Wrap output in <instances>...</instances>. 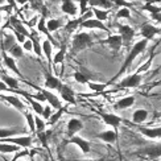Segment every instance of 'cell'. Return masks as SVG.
Wrapping results in <instances>:
<instances>
[{
  "instance_id": "cell-1",
  "label": "cell",
  "mask_w": 161,
  "mask_h": 161,
  "mask_svg": "<svg viewBox=\"0 0 161 161\" xmlns=\"http://www.w3.org/2000/svg\"><path fill=\"white\" fill-rule=\"evenodd\" d=\"M148 42H149V41H147V40L142 38V40H139V41H136L135 44H132V45L130 46V48H128V54H127L125 59L123 61L122 66H120L119 71H118L116 74L111 78V80H110V83H111V85H112V83H115V82H116V79H118L119 77H122L124 73L131 68L132 64H133V61H135V59H136L140 54H143V53L145 52L147 46H148Z\"/></svg>"
},
{
  "instance_id": "cell-2",
  "label": "cell",
  "mask_w": 161,
  "mask_h": 161,
  "mask_svg": "<svg viewBox=\"0 0 161 161\" xmlns=\"http://www.w3.org/2000/svg\"><path fill=\"white\" fill-rule=\"evenodd\" d=\"M92 44H94V40H92V36L90 35V33H87V32H78L71 38L70 53H71V54H78V53L91 48Z\"/></svg>"
},
{
  "instance_id": "cell-3",
  "label": "cell",
  "mask_w": 161,
  "mask_h": 161,
  "mask_svg": "<svg viewBox=\"0 0 161 161\" xmlns=\"http://www.w3.org/2000/svg\"><path fill=\"white\" fill-rule=\"evenodd\" d=\"M118 35L120 36V38H122L123 46L130 48L132 41H133V38H135V29H133L131 25L119 24L118 25Z\"/></svg>"
},
{
  "instance_id": "cell-4",
  "label": "cell",
  "mask_w": 161,
  "mask_h": 161,
  "mask_svg": "<svg viewBox=\"0 0 161 161\" xmlns=\"http://www.w3.org/2000/svg\"><path fill=\"white\" fill-rule=\"evenodd\" d=\"M32 87H35V89L37 91H40L42 94V97L45 99V102H48V104L52 107V108H54V110H58V108H61L62 107V102H61V99H59V97H57L54 92L50 91V90H46V89H42V87H38V86H35V85H32Z\"/></svg>"
},
{
  "instance_id": "cell-5",
  "label": "cell",
  "mask_w": 161,
  "mask_h": 161,
  "mask_svg": "<svg viewBox=\"0 0 161 161\" xmlns=\"http://www.w3.org/2000/svg\"><path fill=\"white\" fill-rule=\"evenodd\" d=\"M98 115L100 116L102 122H103L106 125H108L110 128L115 130V131H118V130H119V125L124 122L123 118H120L119 115H116V114H112V112L98 111Z\"/></svg>"
},
{
  "instance_id": "cell-6",
  "label": "cell",
  "mask_w": 161,
  "mask_h": 161,
  "mask_svg": "<svg viewBox=\"0 0 161 161\" xmlns=\"http://www.w3.org/2000/svg\"><path fill=\"white\" fill-rule=\"evenodd\" d=\"M143 80V74H137V73H132V74L124 77L120 82L116 85L118 89H136L140 86Z\"/></svg>"
},
{
  "instance_id": "cell-7",
  "label": "cell",
  "mask_w": 161,
  "mask_h": 161,
  "mask_svg": "<svg viewBox=\"0 0 161 161\" xmlns=\"http://www.w3.org/2000/svg\"><path fill=\"white\" fill-rule=\"evenodd\" d=\"M136 153L139 156L145 157L148 160H156V158H158L161 156V144L160 143H155L152 145L145 147V148H143V149H140Z\"/></svg>"
},
{
  "instance_id": "cell-8",
  "label": "cell",
  "mask_w": 161,
  "mask_h": 161,
  "mask_svg": "<svg viewBox=\"0 0 161 161\" xmlns=\"http://www.w3.org/2000/svg\"><path fill=\"white\" fill-rule=\"evenodd\" d=\"M160 32H161V29L157 25L151 24V23H144L142 25V28H140L139 35L144 40H147V41H151V40H153L157 35H160Z\"/></svg>"
},
{
  "instance_id": "cell-9",
  "label": "cell",
  "mask_w": 161,
  "mask_h": 161,
  "mask_svg": "<svg viewBox=\"0 0 161 161\" xmlns=\"http://www.w3.org/2000/svg\"><path fill=\"white\" fill-rule=\"evenodd\" d=\"M0 100H5L9 106H12L13 108H16L21 114H24L26 111L25 103L17 95H15V94H3V95H0Z\"/></svg>"
},
{
  "instance_id": "cell-10",
  "label": "cell",
  "mask_w": 161,
  "mask_h": 161,
  "mask_svg": "<svg viewBox=\"0 0 161 161\" xmlns=\"http://www.w3.org/2000/svg\"><path fill=\"white\" fill-rule=\"evenodd\" d=\"M99 44H102V45H107L108 48L115 53H119L120 49L123 48V42H122V38H120V36L118 35H110L107 38H103V40H100Z\"/></svg>"
},
{
  "instance_id": "cell-11",
  "label": "cell",
  "mask_w": 161,
  "mask_h": 161,
  "mask_svg": "<svg viewBox=\"0 0 161 161\" xmlns=\"http://www.w3.org/2000/svg\"><path fill=\"white\" fill-rule=\"evenodd\" d=\"M58 94H59V99H62L64 102L69 103V104H73L74 106L77 102H75V91L71 89L70 86L62 83L61 86L58 87Z\"/></svg>"
},
{
  "instance_id": "cell-12",
  "label": "cell",
  "mask_w": 161,
  "mask_h": 161,
  "mask_svg": "<svg viewBox=\"0 0 161 161\" xmlns=\"http://www.w3.org/2000/svg\"><path fill=\"white\" fill-rule=\"evenodd\" d=\"M66 144H73V145L78 147V148L80 149V152L83 153V155H87V153L91 151V145H90V143L87 142L86 139L80 137V136H78V135H74V136L69 137L68 140H66Z\"/></svg>"
},
{
  "instance_id": "cell-13",
  "label": "cell",
  "mask_w": 161,
  "mask_h": 161,
  "mask_svg": "<svg viewBox=\"0 0 161 161\" xmlns=\"http://www.w3.org/2000/svg\"><path fill=\"white\" fill-rule=\"evenodd\" d=\"M8 25H9L11 31H16V32H19V33H21V35H24L25 37H29V35H31V32H29L28 28L25 26V24H24L16 15L9 16Z\"/></svg>"
},
{
  "instance_id": "cell-14",
  "label": "cell",
  "mask_w": 161,
  "mask_h": 161,
  "mask_svg": "<svg viewBox=\"0 0 161 161\" xmlns=\"http://www.w3.org/2000/svg\"><path fill=\"white\" fill-rule=\"evenodd\" d=\"M2 58H3V62H4V65H5L7 69H9V70L13 73V74H16L17 77L24 78V75L21 74V71H20L19 66H17V64H16V59L13 58V57H11L8 53H7L5 50H3V49H2Z\"/></svg>"
},
{
  "instance_id": "cell-15",
  "label": "cell",
  "mask_w": 161,
  "mask_h": 161,
  "mask_svg": "<svg viewBox=\"0 0 161 161\" xmlns=\"http://www.w3.org/2000/svg\"><path fill=\"white\" fill-rule=\"evenodd\" d=\"M137 125V131L147 139L151 140H158L161 137V127H143V125Z\"/></svg>"
},
{
  "instance_id": "cell-16",
  "label": "cell",
  "mask_w": 161,
  "mask_h": 161,
  "mask_svg": "<svg viewBox=\"0 0 161 161\" xmlns=\"http://www.w3.org/2000/svg\"><path fill=\"white\" fill-rule=\"evenodd\" d=\"M79 28H80V29H99V31H103V32L110 33V29L104 25V23L99 21V20L94 19V17L87 19V20H83V21L80 23Z\"/></svg>"
},
{
  "instance_id": "cell-17",
  "label": "cell",
  "mask_w": 161,
  "mask_h": 161,
  "mask_svg": "<svg viewBox=\"0 0 161 161\" xmlns=\"http://www.w3.org/2000/svg\"><path fill=\"white\" fill-rule=\"evenodd\" d=\"M83 130V122L78 118H70L68 125H66V135H68V139L77 135L78 132H80Z\"/></svg>"
},
{
  "instance_id": "cell-18",
  "label": "cell",
  "mask_w": 161,
  "mask_h": 161,
  "mask_svg": "<svg viewBox=\"0 0 161 161\" xmlns=\"http://www.w3.org/2000/svg\"><path fill=\"white\" fill-rule=\"evenodd\" d=\"M44 83H45V87L44 89L46 90H58V87L62 85L61 79H59L58 77L53 75L50 71H46L44 73Z\"/></svg>"
},
{
  "instance_id": "cell-19",
  "label": "cell",
  "mask_w": 161,
  "mask_h": 161,
  "mask_svg": "<svg viewBox=\"0 0 161 161\" xmlns=\"http://www.w3.org/2000/svg\"><path fill=\"white\" fill-rule=\"evenodd\" d=\"M136 102V98L133 95H127V97H123L118 99L115 103L112 104V108L115 111H120V110H127L130 108V107H132L133 104H135Z\"/></svg>"
},
{
  "instance_id": "cell-20",
  "label": "cell",
  "mask_w": 161,
  "mask_h": 161,
  "mask_svg": "<svg viewBox=\"0 0 161 161\" xmlns=\"http://www.w3.org/2000/svg\"><path fill=\"white\" fill-rule=\"evenodd\" d=\"M95 139H99V140H102L104 143H108V144L115 143L118 140V131L112 130V128L104 130L102 132H99L98 135H95Z\"/></svg>"
},
{
  "instance_id": "cell-21",
  "label": "cell",
  "mask_w": 161,
  "mask_h": 161,
  "mask_svg": "<svg viewBox=\"0 0 161 161\" xmlns=\"http://www.w3.org/2000/svg\"><path fill=\"white\" fill-rule=\"evenodd\" d=\"M65 56H66V45H62L59 50L52 57V69H56L57 65H61V74L64 73V64H65Z\"/></svg>"
},
{
  "instance_id": "cell-22",
  "label": "cell",
  "mask_w": 161,
  "mask_h": 161,
  "mask_svg": "<svg viewBox=\"0 0 161 161\" xmlns=\"http://www.w3.org/2000/svg\"><path fill=\"white\" fill-rule=\"evenodd\" d=\"M41 49H42V56L46 58V62L49 66V71H52V57H53V44L49 40H44L41 42Z\"/></svg>"
},
{
  "instance_id": "cell-23",
  "label": "cell",
  "mask_w": 161,
  "mask_h": 161,
  "mask_svg": "<svg viewBox=\"0 0 161 161\" xmlns=\"http://www.w3.org/2000/svg\"><path fill=\"white\" fill-rule=\"evenodd\" d=\"M36 28H37V31L38 32H41L42 35H45L46 36V40H49V41L53 44V46H58V42L56 41L54 38L52 37V33H49L48 32V29H46V25H45V16L42 15V16H40L38 17V20H37V24H36Z\"/></svg>"
},
{
  "instance_id": "cell-24",
  "label": "cell",
  "mask_w": 161,
  "mask_h": 161,
  "mask_svg": "<svg viewBox=\"0 0 161 161\" xmlns=\"http://www.w3.org/2000/svg\"><path fill=\"white\" fill-rule=\"evenodd\" d=\"M83 21V19L82 17H77V19H70V20H68V21H65V24H64V31H65V33H68V35H73L74 32H77V29L79 28V25H80V23Z\"/></svg>"
},
{
  "instance_id": "cell-25",
  "label": "cell",
  "mask_w": 161,
  "mask_h": 161,
  "mask_svg": "<svg viewBox=\"0 0 161 161\" xmlns=\"http://www.w3.org/2000/svg\"><path fill=\"white\" fill-rule=\"evenodd\" d=\"M61 11L65 13L66 16H75L78 13V7L73 0H62Z\"/></svg>"
},
{
  "instance_id": "cell-26",
  "label": "cell",
  "mask_w": 161,
  "mask_h": 161,
  "mask_svg": "<svg viewBox=\"0 0 161 161\" xmlns=\"http://www.w3.org/2000/svg\"><path fill=\"white\" fill-rule=\"evenodd\" d=\"M65 24V20L62 17H56V19H48L45 21V25H46V29H48L49 33H53V32H57L58 29H61Z\"/></svg>"
},
{
  "instance_id": "cell-27",
  "label": "cell",
  "mask_w": 161,
  "mask_h": 161,
  "mask_svg": "<svg viewBox=\"0 0 161 161\" xmlns=\"http://www.w3.org/2000/svg\"><path fill=\"white\" fill-rule=\"evenodd\" d=\"M149 118V112L145 108H137L132 112V123L133 124H142Z\"/></svg>"
},
{
  "instance_id": "cell-28",
  "label": "cell",
  "mask_w": 161,
  "mask_h": 161,
  "mask_svg": "<svg viewBox=\"0 0 161 161\" xmlns=\"http://www.w3.org/2000/svg\"><path fill=\"white\" fill-rule=\"evenodd\" d=\"M28 38H31V41H32V52L40 58L44 57L42 56V49H41V40H40V37L37 35H35V32H31Z\"/></svg>"
},
{
  "instance_id": "cell-29",
  "label": "cell",
  "mask_w": 161,
  "mask_h": 161,
  "mask_svg": "<svg viewBox=\"0 0 161 161\" xmlns=\"http://www.w3.org/2000/svg\"><path fill=\"white\" fill-rule=\"evenodd\" d=\"M86 85L94 94H102L111 83L110 82H95V80H89Z\"/></svg>"
},
{
  "instance_id": "cell-30",
  "label": "cell",
  "mask_w": 161,
  "mask_h": 161,
  "mask_svg": "<svg viewBox=\"0 0 161 161\" xmlns=\"http://www.w3.org/2000/svg\"><path fill=\"white\" fill-rule=\"evenodd\" d=\"M90 8H100V9H111L114 8V4L111 0H87Z\"/></svg>"
},
{
  "instance_id": "cell-31",
  "label": "cell",
  "mask_w": 161,
  "mask_h": 161,
  "mask_svg": "<svg viewBox=\"0 0 161 161\" xmlns=\"http://www.w3.org/2000/svg\"><path fill=\"white\" fill-rule=\"evenodd\" d=\"M73 78H74V80L79 85H86L89 80H91L89 71H85V68H80V70L75 71L74 74H73Z\"/></svg>"
},
{
  "instance_id": "cell-32",
  "label": "cell",
  "mask_w": 161,
  "mask_h": 161,
  "mask_svg": "<svg viewBox=\"0 0 161 161\" xmlns=\"http://www.w3.org/2000/svg\"><path fill=\"white\" fill-rule=\"evenodd\" d=\"M2 80L5 83V86L8 87L9 90H19V89H20L19 79H17V78H15V77L7 75V74H2Z\"/></svg>"
},
{
  "instance_id": "cell-33",
  "label": "cell",
  "mask_w": 161,
  "mask_h": 161,
  "mask_svg": "<svg viewBox=\"0 0 161 161\" xmlns=\"http://www.w3.org/2000/svg\"><path fill=\"white\" fill-rule=\"evenodd\" d=\"M66 110H68V107L62 106L61 108H58L56 112H53L52 115H50V118H49L48 120H46V122H48V123H46V125H54L56 123H58V122H59V119L62 118V115L65 114V111H66Z\"/></svg>"
},
{
  "instance_id": "cell-34",
  "label": "cell",
  "mask_w": 161,
  "mask_h": 161,
  "mask_svg": "<svg viewBox=\"0 0 161 161\" xmlns=\"http://www.w3.org/2000/svg\"><path fill=\"white\" fill-rule=\"evenodd\" d=\"M155 57H156V53H152L151 57H149L148 59H145V62H144L143 65H140L139 68L135 70V73H137V74H144V73H147L148 70H151V66H152V64H153V59H155Z\"/></svg>"
},
{
  "instance_id": "cell-35",
  "label": "cell",
  "mask_w": 161,
  "mask_h": 161,
  "mask_svg": "<svg viewBox=\"0 0 161 161\" xmlns=\"http://www.w3.org/2000/svg\"><path fill=\"white\" fill-rule=\"evenodd\" d=\"M7 53L11 56V57H13V58H21L23 57V53H24V50H23V48H21V44H13L11 48L7 50Z\"/></svg>"
},
{
  "instance_id": "cell-36",
  "label": "cell",
  "mask_w": 161,
  "mask_h": 161,
  "mask_svg": "<svg viewBox=\"0 0 161 161\" xmlns=\"http://www.w3.org/2000/svg\"><path fill=\"white\" fill-rule=\"evenodd\" d=\"M91 11H92L94 19L99 20V21L104 23L106 20H108L110 13H108V11H107V9H100V8H91Z\"/></svg>"
},
{
  "instance_id": "cell-37",
  "label": "cell",
  "mask_w": 161,
  "mask_h": 161,
  "mask_svg": "<svg viewBox=\"0 0 161 161\" xmlns=\"http://www.w3.org/2000/svg\"><path fill=\"white\" fill-rule=\"evenodd\" d=\"M13 44H16V40H15V37H13V35H12V33H5L3 44H2V49L7 52Z\"/></svg>"
},
{
  "instance_id": "cell-38",
  "label": "cell",
  "mask_w": 161,
  "mask_h": 161,
  "mask_svg": "<svg viewBox=\"0 0 161 161\" xmlns=\"http://www.w3.org/2000/svg\"><path fill=\"white\" fill-rule=\"evenodd\" d=\"M17 133H23V131L19 128H0V139L15 136Z\"/></svg>"
},
{
  "instance_id": "cell-39",
  "label": "cell",
  "mask_w": 161,
  "mask_h": 161,
  "mask_svg": "<svg viewBox=\"0 0 161 161\" xmlns=\"http://www.w3.org/2000/svg\"><path fill=\"white\" fill-rule=\"evenodd\" d=\"M19 152V147L8 144V143H0V153H16Z\"/></svg>"
},
{
  "instance_id": "cell-40",
  "label": "cell",
  "mask_w": 161,
  "mask_h": 161,
  "mask_svg": "<svg viewBox=\"0 0 161 161\" xmlns=\"http://www.w3.org/2000/svg\"><path fill=\"white\" fill-rule=\"evenodd\" d=\"M50 135H52V131H46V130H44L41 132H37V137L40 139V142H41V144L46 149H48V140H49Z\"/></svg>"
},
{
  "instance_id": "cell-41",
  "label": "cell",
  "mask_w": 161,
  "mask_h": 161,
  "mask_svg": "<svg viewBox=\"0 0 161 161\" xmlns=\"http://www.w3.org/2000/svg\"><path fill=\"white\" fill-rule=\"evenodd\" d=\"M143 11H147L148 13H151V15H153V13H161V7L157 5V4H152V3H147L142 7Z\"/></svg>"
},
{
  "instance_id": "cell-42",
  "label": "cell",
  "mask_w": 161,
  "mask_h": 161,
  "mask_svg": "<svg viewBox=\"0 0 161 161\" xmlns=\"http://www.w3.org/2000/svg\"><path fill=\"white\" fill-rule=\"evenodd\" d=\"M46 128V123L45 120L40 116V115H35V130L36 132H41Z\"/></svg>"
},
{
  "instance_id": "cell-43",
  "label": "cell",
  "mask_w": 161,
  "mask_h": 161,
  "mask_svg": "<svg viewBox=\"0 0 161 161\" xmlns=\"http://www.w3.org/2000/svg\"><path fill=\"white\" fill-rule=\"evenodd\" d=\"M24 115H25V119H26V123H28L29 131L31 132H36V130H35V115H33V114L31 111H28V110L24 112Z\"/></svg>"
},
{
  "instance_id": "cell-44",
  "label": "cell",
  "mask_w": 161,
  "mask_h": 161,
  "mask_svg": "<svg viewBox=\"0 0 161 161\" xmlns=\"http://www.w3.org/2000/svg\"><path fill=\"white\" fill-rule=\"evenodd\" d=\"M28 4L31 5V8L33 11H45L44 0H28Z\"/></svg>"
},
{
  "instance_id": "cell-45",
  "label": "cell",
  "mask_w": 161,
  "mask_h": 161,
  "mask_svg": "<svg viewBox=\"0 0 161 161\" xmlns=\"http://www.w3.org/2000/svg\"><path fill=\"white\" fill-rule=\"evenodd\" d=\"M116 19H130L131 17V11L127 7H122L118 12H116Z\"/></svg>"
},
{
  "instance_id": "cell-46",
  "label": "cell",
  "mask_w": 161,
  "mask_h": 161,
  "mask_svg": "<svg viewBox=\"0 0 161 161\" xmlns=\"http://www.w3.org/2000/svg\"><path fill=\"white\" fill-rule=\"evenodd\" d=\"M53 114V108L49 106V104H46L45 107H44V110H42V114H41V118L44 119V120H48L49 118H50V115Z\"/></svg>"
},
{
  "instance_id": "cell-47",
  "label": "cell",
  "mask_w": 161,
  "mask_h": 161,
  "mask_svg": "<svg viewBox=\"0 0 161 161\" xmlns=\"http://www.w3.org/2000/svg\"><path fill=\"white\" fill-rule=\"evenodd\" d=\"M87 5H89V4H87V0H79V8H78V11H79V15L80 16L90 9Z\"/></svg>"
},
{
  "instance_id": "cell-48",
  "label": "cell",
  "mask_w": 161,
  "mask_h": 161,
  "mask_svg": "<svg viewBox=\"0 0 161 161\" xmlns=\"http://www.w3.org/2000/svg\"><path fill=\"white\" fill-rule=\"evenodd\" d=\"M111 2H112L114 7H127V8H128V7H132L130 3H127L125 0H111Z\"/></svg>"
},
{
  "instance_id": "cell-49",
  "label": "cell",
  "mask_w": 161,
  "mask_h": 161,
  "mask_svg": "<svg viewBox=\"0 0 161 161\" xmlns=\"http://www.w3.org/2000/svg\"><path fill=\"white\" fill-rule=\"evenodd\" d=\"M21 48L24 52H32V41H31V38H26L25 41L21 44Z\"/></svg>"
},
{
  "instance_id": "cell-50",
  "label": "cell",
  "mask_w": 161,
  "mask_h": 161,
  "mask_svg": "<svg viewBox=\"0 0 161 161\" xmlns=\"http://www.w3.org/2000/svg\"><path fill=\"white\" fill-rule=\"evenodd\" d=\"M25 155H29V151H28V149H24V151H21V152H19L17 155H16L15 157H13L11 161H15L17 157H23V156H25Z\"/></svg>"
},
{
  "instance_id": "cell-51",
  "label": "cell",
  "mask_w": 161,
  "mask_h": 161,
  "mask_svg": "<svg viewBox=\"0 0 161 161\" xmlns=\"http://www.w3.org/2000/svg\"><path fill=\"white\" fill-rule=\"evenodd\" d=\"M151 17H152V20H155L156 23H161V13H153V15H151Z\"/></svg>"
},
{
  "instance_id": "cell-52",
  "label": "cell",
  "mask_w": 161,
  "mask_h": 161,
  "mask_svg": "<svg viewBox=\"0 0 161 161\" xmlns=\"http://www.w3.org/2000/svg\"><path fill=\"white\" fill-rule=\"evenodd\" d=\"M13 8H12V7H9V5H2V7H0V13H3V12H11Z\"/></svg>"
},
{
  "instance_id": "cell-53",
  "label": "cell",
  "mask_w": 161,
  "mask_h": 161,
  "mask_svg": "<svg viewBox=\"0 0 161 161\" xmlns=\"http://www.w3.org/2000/svg\"><path fill=\"white\" fill-rule=\"evenodd\" d=\"M5 2H7V5L12 7V8H15V7L17 5V4H16V2H15V0H5Z\"/></svg>"
},
{
  "instance_id": "cell-54",
  "label": "cell",
  "mask_w": 161,
  "mask_h": 161,
  "mask_svg": "<svg viewBox=\"0 0 161 161\" xmlns=\"http://www.w3.org/2000/svg\"><path fill=\"white\" fill-rule=\"evenodd\" d=\"M15 2H16L17 5H24V4L28 3V0H15Z\"/></svg>"
},
{
  "instance_id": "cell-55",
  "label": "cell",
  "mask_w": 161,
  "mask_h": 161,
  "mask_svg": "<svg viewBox=\"0 0 161 161\" xmlns=\"http://www.w3.org/2000/svg\"><path fill=\"white\" fill-rule=\"evenodd\" d=\"M44 161H56L53 157H48V156H44Z\"/></svg>"
},
{
  "instance_id": "cell-56",
  "label": "cell",
  "mask_w": 161,
  "mask_h": 161,
  "mask_svg": "<svg viewBox=\"0 0 161 161\" xmlns=\"http://www.w3.org/2000/svg\"><path fill=\"white\" fill-rule=\"evenodd\" d=\"M77 161H102V160H92V158H85V160H77Z\"/></svg>"
},
{
  "instance_id": "cell-57",
  "label": "cell",
  "mask_w": 161,
  "mask_h": 161,
  "mask_svg": "<svg viewBox=\"0 0 161 161\" xmlns=\"http://www.w3.org/2000/svg\"><path fill=\"white\" fill-rule=\"evenodd\" d=\"M57 161H66L65 158H64V156H61V155H59V157H58V160Z\"/></svg>"
},
{
  "instance_id": "cell-58",
  "label": "cell",
  "mask_w": 161,
  "mask_h": 161,
  "mask_svg": "<svg viewBox=\"0 0 161 161\" xmlns=\"http://www.w3.org/2000/svg\"><path fill=\"white\" fill-rule=\"evenodd\" d=\"M15 161H26V160H24V158H21V157H17Z\"/></svg>"
},
{
  "instance_id": "cell-59",
  "label": "cell",
  "mask_w": 161,
  "mask_h": 161,
  "mask_svg": "<svg viewBox=\"0 0 161 161\" xmlns=\"http://www.w3.org/2000/svg\"><path fill=\"white\" fill-rule=\"evenodd\" d=\"M5 3V0H0V5H3Z\"/></svg>"
},
{
  "instance_id": "cell-60",
  "label": "cell",
  "mask_w": 161,
  "mask_h": 161,
  "mask_svg": "<svg viewBox=\"0 0 161 161\" xmlns=\"http://www.w3.org/2000/svg\"><path fill=\"white\" fill-rule=\"evenodd\" d=\"M2 21H3V17H2V13H0V24H2Z\"/></svg>"
},
{
  "instance_id": "cell-61",
  "label": "cell",
  "mask_w": 161,
  "mask_h": 161,
  "mask_svg": "<svg viewBox=\"0 0 161 161\" xmlns=\"http://www.w3.org/2000/svg\"><path fill=\"white\" fill-rule=\"evenodd\" d=\"M0 92H2V91H0Z\"/></svg>"
}]
</instances>
